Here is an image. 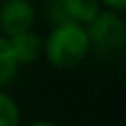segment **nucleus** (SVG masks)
Instances as JSON below:
<instances>
[{
  "label": "nucleus",
  "mask_w": 126,
  "mask_h": 126,
  "mask_svg": "<svg viewBox=\"0 0 126 126\" xmlns=\"http://www.w3.org/2000/svg\"><path fill=\"white\" fill-rule=\"evenodd\" d=\"M91 55L87 30L75 22L53 24L43 37V57L55 69L67 71L79 67Z\"/></svg>",
  "instance_id": "1"
},
{
  "label": "nucleus",
  "mask_w": 126,
  "mask_h": 126,
  "mask_svg": "<svg viewBox=\"0 0 126 126\" xmlns=\"http://www.w3.org/2000/svg\"><path fill=\"white\" fill-rule=\"evenodd\" d=\"M91 53L100 59H114L126 47V24L122 14L100 10V14L85 26Z\"/></svg>",
  "instance_id": "2"
},
{
  "label": "nucleus",
  "mask_w": 126,
  "mask_h": 126,
  "mask_svg": "<svg viewBox=\"0 0 126 126\" xmlns=\"http://www.w3.org/2000/svg\"><path fill=\"white\" fill-rule=\"evenodd\" d=\"M98 0H49L45 4V14L53 24L61 22H75L81 26L91 24L100 14Z\"/></svg>",
  "instance_id": "3"
},
{
  "label": "nucleus",
  "mask_w": 126,
  "mask_h": 126,
  "mask_svg": "<svg viewBox=\"0 0 126 126\" xmlns=\"http://www.w3.org/2000/svg\"><path fill=\"white\" fill-rule=\"evenodd\" d=\"M35 20H37V8L32 0L0 2V35L10 37L14 33L33 30Z\"/></svg>",
  "instance_id": "4"
},
{
  "label": "nucleus",
  "mask_w": 126,
  "mask_h": 126,
  "mask_svg": "<svg viewBox=\"0 0 126 126\" xmlns=\"http://www.w3.org/2000/svg\"><path fill=\"white\" fill-rule=\"evenodd\" d=\"M6 41H8L14 61L20 67L35 63L37 59L43 57V35H39L35 30H26V32L14 33V35L6 37Z\"/></svg>",
  "instance_id": "5"
},
{
  "label": "nucleus",
  "mask_w": 126,
  "mask_h": 126,
  "mask_svg": "<svg viewBox=\"0 0 126 126\" xmlns=\"http://www.w3.org/2000/svg\"><path fill=\"white\" fill-rule=\"evenodd\" d=\"M18 71H20V65L14 61L6 37L0 35V91H6V87L16 79Z\"/></svg>",
  "instance_id": "6"
},
{
  "label": "nucleus",
  "mask_w": 126,
  "mask_h": 126,
  "mask_svg": "<svg viewBox=\"0 0 126 126\" xmlns=\"http://www.w3.org/2000/svg\"><path fill=\"white\" fill-rule=\"evenodd\" d=\"M22 110L8 91H0V126H20Z\"/></svg>",
  "instance_id": "7"
},
{
  "label": "nucleus",
  "mask_w": 126,
  "mask_h": 126,
  "mask_svg": "<svg viewBox=\"0 0 126 126\" xmlns=\"http://www.w3.org/2000/svg\"><path fill=\"white\" fill-rule=\"evenodd\" d=\"M102 10H110V12H118L122 14L126 10V0H98Z\"/></svg>",
  "instance_id": "8"
},
{
  "label": "nucleus",
  "mask_w": 126,
  "mask_h": 126,
  "mask_svg": "<svg viewBox=\"0 0 126 126\" xmlns=\"http://www.w3.org/2000/svg\"><path fill=\"white\" fill-rule=\"evenodd\" d=\"M28 126H57V124H55V122H51V120H47V118H37V120L30 122Z\"/></svg>",
  "instance_id": "9"
}]
</instances>
